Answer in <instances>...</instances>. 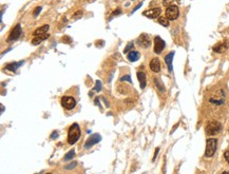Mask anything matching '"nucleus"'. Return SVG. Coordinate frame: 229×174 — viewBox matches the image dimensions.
<instances>
[{
  "instance_id": "obj_19",
  "label": "nucleus",
  "mask_w": 229,
  "mask_h": 174,
  "mask_svg": "<svg viewBox=\"0 0 229 174\" xmlns=\"http://www.w3.org/2000/svg\"><path fill=\"white\" fill-rule=\"evenodd\" d=\"M158 23L162 24L163 27H168L169 26V19L165 16V17H160L158 18Z\"/></svg>"
},
{
  "instance_id": "obj_12",
  "label": "nucleus",
  "mask_w": 229,
  "mask_h": 174,
  "mask_svg": "<svg viewBox=\"0 0 229 174\" xmlns=\"http://www.w3.org/2000/svg\"><path fill=\"white\" fill-rule=\"evenodd\" d=\"M137 79L139 81V87H141V89H145L147 85L146 74H145L144 72H137Z\"/></svg>"
},
{
  "instance_id": "obj_13",
  "label": "nucleus",
  "mask_w": 229,
  "mask_h": 174,
  "mask_svg": "<svg viewBox=\"0 0 229 174\" xmlns=\"http://www.w3.org/2000/svg\"><path fill=\"white\" fill-rule=\"evenodd\" d=\"M228 48V42H221V43H217V46H213V51L217 52V53H223V52H225L226 50Z\"/></svg>"
},
{
  "instance_id": "obj_4",
  "label": "nucleus",
  "mask_w": 229,
  "mask_h": 174,
  "mask_svg": "<svg viewBox=\"0 0 229 174\" xmlns=\"http://www.w3.org/2000/svg\"><path fill=\"white\" fill-rule=\"evenodd\" d=\"M61 106L65 108L66 110H72L76 106V100L72 96H63L61 98Z\"/></svg>"
},
{
  "instance_id": "obj_26",
  "label": "nucleus",
  "mask_w": 229,
  "mask_h": 174,
  "mask_svg": "<svg viewBox=\"0 0 229 174\" xmlns=\"http://www.w3.org/2000/svg\"><path fill=\"white\" fill-rule=\"evenodd\" d=\"M173 1L174 0H163V5H165V7H170L173 3Z\"/></svg>"
},
{
  "instance_id": "obj_22",
  "label": "nucleus",
  "mask_w": 229,
  "mask_h": 174,
  "mask_svg": "<svg viewBox=\"0 0 229 174\" xmlns=\"http://www.w3.org/2000/svg\"><path fill=\"white\" fill-rule=\"evenodd\" d=\"M102 89V81L100 80H96L95 81V87L93 88V91L94 92H100Z\"/></svg>"
},
{
  "instance_id": "obj_24",
  "label": "nucleus",
  "mask_w": 229,
  "mask_h": 174,
  "mask_svg": "<svg viewBox=\"0 0 229 174\" xmlns=\"http://www.w3.org/2000/svg\"><path fill=\"white\" fill-rule=\"evenodd\" d=\"M121 81H128L129 84H132V80H131L130 75H125V76L121 77Z\"/></svg>"
},
{
  "instance_id": "obj_7",
  "label": "nucleus",
  "mask_w": 229,
  "mask_h": 174,
  "mask_svg": "<svg viewBox=\"0 0 229 174\" xmlns=\"http://www.w3.org/2000/svg\"><path fill=\"white\" fill-rule=\"evenodd\" d=\"M102 140V136L99 134H92L85 143V149H90L91 147H93L94 145L98 143Z\"/></svg>"
},
{
  "instance_id": "obj_2",
  "label": "nucleus",
  "mask_w": 229,
  "mask_h": 174,
  "mask_svg": "<svg viewBox=\"0 0 229 174\" xmlns=\"http://www.w3.org/2000/svg\"><path fill=\"white\" fill-rule=\"evenodd\" d=\"M217 146V140L214 138H209L207 139L206 143V151H205V156L206 157H212L216 153Z\"/></svg>"
},
{
  "instance_id": "obj_18",
  "label": "nucleus",
  "mask_w": 229,
  "mask_h": 174,
  "mask_svg": "<svg viewBox=\"0 0 229 174\" xmlns=\"http://www.w3.org/2000/svg\"><path fill=\"white\" fill-rule=\"evenodd\" d=\"M24 63V61H19V62H11V63H7V67H5V69L7 70H9V71H12V72H15L17 69L20 67V65H22Z\"/></svg>"
},
{
  "instance_id": "obj_11",
  "label": "nucleus",
  "mask_w": 229,
  "mask_h": 174,
  "mask_svg": "<svg viewBox=\"0 0 229 174\" xmlns=\"http://www.w3.org/2000/svg\"><path fill=\"white\" fill-rule=\"evenodd\" d=\"M150 69L154 73H157V72L161 71V62L157 58H154V59L151 60V62H150Z\"/></svg>"
},
{
  "instance_id": "obj_27",
  "label": "nucleus",
  "mask_w": 229,
  "mask_h": 174,
  "mask_svg": "<svg viewBox=\"0 0 229 174\" xmlns=\"http://www.w3.org/2000/svg\"><path fill=\"white\" fill-rule=\"evenodd\" d=\"M82 11H77V12L73 15V18L74 19H78V18L82 17Z\"/></svg>"
},
{
  "instance_id": "obj_15",
  "label": "nucleus",
  "mask_w": 229,
  "mask_h": 174,
  "mask_svg": "<svg viewBox=\"0 0 229 174\" xmlns=\"http://www.w3.org/2000/svg\"><path fill=\"white\" fill-rule=\"evenodd\" d=\"M173 56H174V52H171V53L167 54L165 56V62H166L167 67H168L169 72H172V60H173Z\"/></svg>"
},
{
  "instance_id": "obj_35",
  "label": "nucleus",
  "mask_w": 229,
  "mask_h": 174,
  "mask_svg": "<svg viewBox=\"0 0 229 174\" xmlns=\"http://www.w3.org/2000/svg\"><path fill=\"white\" fill-rule=\"evenodd\" d=\"M142 5H143V3H139L138 5H136V7H135V9H134V10L132 11V13H134V12H135V11H136V10H137V9H139V7H142Z\"/></svg>"
},
{
  "instance_id": "obj_36",
  "label": "nucleus",
  "mask_w": 229,
  "mask_h": 174,
  "mask_svg": "<svg viewBox=\"0 0 229 174\" xmlns=\"http://www.w3.org/2000/svg\"><path fill=\"white\" fill-rule=\"evenodd\" d=\"M0 108H1V114H2L3 111H4V106H3V104H0Z\"/></svg>"
},
{
  "instance_id": "obj_23",
  "label": "nucleus",
  "mask_w": 229,
  "mask_h": 174,
  "mask_svg": "<svg viewBox=\"0 0 229 174\" xmlns=\"http://www.w3.org/2000/svg\"><path fill=\"white\" fill-rule=\"evenodd\" d=\"M133 42H129L127 46H126V48L124 50V53H129L130 51H132V49H133Z\"/></svg>"
},
{
  "instance_id": "obj_25",
  "label": "nucleus",
  "mask_w": 229,
  "mask_h": 174,
  "mask_svg": "<svg viewBox=\"0 0 229 174\" xmlns=\"http://www.w3.org/2000/svg\"><path fill=\"white\" fill-rule=\"evenodd\" d=\"M41 10H42V7H37L36 9L34 10V12H33V15H34V17H37L38 14L41 12Z\"/></svg>"
},
{
  "instance_id": "obj_6",
  "label": "nucleus",
  "mask_w": 229,
  "mask_h": 174,
  "mask_svg": "<svg viewBox=\"0 0 229 174\" xmlns=\"http://www.w3.org/2000/svg\"><path fill=\"white\" fill-rule=\"evenodd\" d=\"M22 34V30H21V26L20 24H17L14 29L12 30V32H11V34L9 35V37H7V42H12V41H15L20 38V36Z\"/></svg>"
},
{
  "instance_id": "obj_32",
  "label": "nucleus",
  "mask_w": 229,
  "mask_h": 174,
  "mask_svg": "<svg viewBox=\"0 0 229 174\" xmlns=\"http://www.w3.org/2000/svg\"><path fill=\"white\" fill-rule=\"evenodd\" d=\"M158 151H160V148H156V149H155V153H154V156H153V159H152L153 162H154L155 159H156V156H157V154H158Z\"/></svg>"
},
{
  "instance_id": "obj_10",
  "label": "nucleus",
  "mask_w": 229,
  "mask_h": 174,
  "mask_svg": "<svg viewBox=\"0 0 229 174\" xmlns=\"http://www.w3.org/2000/svg\"><path fill=\"white\" fill-rule=\"evenodd\" d=\"M137 43H138V46H142V48H145V49L149 48L150 45H151V40H150L149 35H148V34H145V33H144V34H142V35L138 37Z\"/></svg>"
},
{
  "instance_id": "obj_21",
  "label": "nucleus",
  "mask_w": 229,
  "mask_h": 174,
  "mask_svg": "<svg viewBox=\"0 0 229 174\" xmlns=\"http://www.w3.org/2000/svg\"><path fill=\"white\" fill-rule=\"evenodd\" d=\"M75 156V151H74V149L73 150H71V151H69L68 153L65 155V161L66 162H68V161H71L72 158Z\"/></svg>"
},
{
  "instance_id": "obj_3",
  "label": "nucleus",
  "mask_w": 229,
  "mask_h": 174,
  "mask_svg": "<svg viewBox=\"0 0 229 174\" xmlns=\"http://www.w3.org/2000/svg\"><path fill=\"white\" fill-rule=\"evenodd\" d=\"M221 129H222L221 123L219 121L213 120V121H210L207 125V127H206V133L208 135H216L221 131Z\"/></svg>"
},
{
  "instance_id": "obj_31",
  "label": "nucleus",
  "mask_w": 229,
  "mask_h": 174,
  "mask_svg": "<svg viewBox=\"0 0 229 174\" xmlns=\"http://www.w3.org/2000/svg\"><path fill=\"white\" fill-rule=\"evenodd\" d=\"M224 157H225L226 161H227L228 164H229V150H227V151H226L225 153H224Z\"/></svg>"
},
{
  "instance_id": "obj_8",
  "label": "nucleus",
  "mask_w": 229,
  "mask_h": 174,
  "mask_svg": "<svg viewBox=\"0 0 229 174\" xmlns=\"http://www.w3.org/2000/svg\"><path fill=\"white\" fill-rule=\"evenodd\" d=\"M166 46L165 41L162 39L160 36H156L154 38V53L155 54H161L163 52V50Z\"/></svg>"
},
{
  "instance_id": "obj_28",
  "label": "nucleus",
  "mask_w": 229,
  "mask_h": 174,
  "mask_svg": "<svg viewBox=\"0 0 229 174\" xmlns=\"http://www.w3.org/2000/svg\"><path fill=\"white\" fill-rule=\"evenodd\" d=\"M76 165H77V162H72V164H70V165H68V166H66V169H68V170L73 169V168L76 167Z\"/></svg>"
},
{
  "instance_id": "obj_5",
  "label": "nucleus",
  "mask_w": 229,
  "mask_h": 174,
  "mask_svg": "<svg viewBox=\"0 0 229 174\" xmlns=\"http://www.w3.org/2000/svg\"><path fill=\"white\" fill-rule=\"evenodd\" d=\"M178 15H180V11H178V7L177 5L171 4L170 7H167L166 17L168 18L169 20H175V19H177Z\"/></svg>"
},
{
  "instance_id": "obj_29",
  "label": "nucleus",
  "mask_w": 229,
  "mask_h": 174,
  "mask_svg": "<svg viewBox=\"0 0 229 174\" xmlns=\"http://www.w3.org/2000/svg\"><path fill=\"white\" fill-rule=\"evenodd\" d=\"M62 40H63V42H66V43H71L72 42L71 37H69V36H65V37H62Z\"/></svg>"
},
{
  "instance_id": "obj_9",
  "label": "nucleus",
  "mask_w": 229,
  "mask_h": 174,
  "mask_svg": "<svg viewBox=\"0 0 229 174\" xmlns=\"http://www.w3.org/2000/svg\"><path fill=\"white\" fill-rule=\"evenodd\" d=\"M161 13H162V10L160 9V7H154V9L145 11V12H143V15L147 18L155 19V18L160 17Z\"/></svg>"
},
{
  "instance_id": "obj_20",
  "label": "nucleus",
  "mask_w": 229,
  "mask_h": 174,
  "mask_svg": "<svg viewBox=\"0 0 229 174\" xmlns=\"http://www.w3.org/2000/svg\"><path fill=\"white\" fill-rule=\"evenodd\" d=\"M154 82H155V85L157 87V89L160 90L161 92H165V87H164V85L162 84V81L160 80V79L154 78Z\"/></svg>"
},
{
  "instance_id": "obj_16",
  "label": "nucleus",
  "mask_w": 229,
  "mask_h": 174,
  "mask_svg": "<svg viewBox=\"0 0 229 174\" xmlns=\"http://www.w3.org/2000/svg\"><path fill=\"white\" fill-rule=\"evenodd\" d=\"M128 60L131 62H135V61H137V60L139 59V57H141V55H139V53L137 51H130L129 53H128Z\"/></svg>"
},
{
  "instance_id": "obj_33",
  "label": "nucleus",
  "mask_w": 229,
  "mask_h": 174,
  "mask_svg": "<svg viewBox=\"0 0 229 174\" xmlns=\"http://www.w3.org/2000/svg\"><path fill=\"white\" fill-rule=\"evenodd\" d=\"M122 13V11H121V9H117L115 12H113V14H112V16H117L118 15V14H121Z\"/></svg>"
},
{
  "instance_id": "obj_30",
  "label": "nucleus",
  "mask_w": 229,
  "mask_h": 174,
  "mask_svg": "<svg viewBox=\"0 0 229 174\" xmlns=\"http://www.w3.org/2000/svg\"><path fill=\"white\" fill-rule=\"evenodd\" d=\"M58 137V132L57 131H53V133L51 134V139H56Z\"/></svg>"
},
{
  "instance_id": "obj_1",
  "label": "nucleus",
  "mask_w": 229,
  "mask_h": 174,
  "mask_svg": "<svg viewBox=\"0 0 229 174\" xmlns=\"http://www.w3.org/2000/svg\"><path fill=\"white\" fill-rule=\"evenodd\" d=\"M80 137V128L77 123H73L68 132V143L70 145H74Z\"/></svg>"
},
{
  "instance_id": "obj_14",
  "label": "nucleus",
  "mask_w": 229,
  "mask_h": 174,
  "mask_svg": "<svg viewBox=\"0 0 229 174\" xmlns=\"http://www.w3.org/2000/svg\"><path fill=\"white\" fill-rule=\"evenodd\" d=\"M49 36H50V35L48 34V33H47V34H43V35L35 36V38L32 40V45H33V46H37V45H39V43H41L43 40L48 39Z\"/></svg>"
},
{
  "instance_id": "obj_34",
  "label": "nucleus",
  "mask_w": 229,
  "mask_h": 174,
  "mask_svg": "<svg viewBox=\"0 0 229 174\" xmlns=\"http://www.w3.org/2000/svg\"><path fill=\"white\" fill-rule=\"evenodd\" d=\"M95 46H98V48H99V46H104V41H102V42H98V41H97V42L95 43Z\"/></svg>"
},
{
  "instance_id": "obj_17",
  "label": "nucleus",
  "mask_w": 229,
  "mask_h": 174,
  "mask_svg": "<svg viewBox=\"0 0 229 174\" xmlns=\"http://www.w3.org/2000/svg\"><path fill=\"white\" fill-rule=\"evenodd\" d=\"M50 29V26L49 24H46V26H42L41 27H38V29H36L34 33H33V35L34 36H38V35H43V34H47Z\"/></svg>"
}]
</instances>
